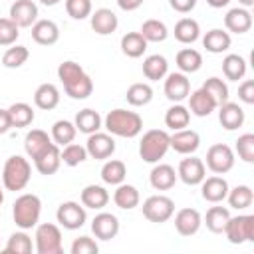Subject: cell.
Listing matches in <instances>:
<instances>
[{
    "instance_id": "74e56055",
    "label": "cell",
    "mask_w": 254,
    "mask_h": 254,
    "mask_svg": "<svg viewBox=\"0 0 254 254\" xmlns=\"http://www.w3.org/2000/svg\"><path fill=\"white\" fill-rule=\"evenodd\" d=\"M222 73L230 81H238L246 75V60L238 54H228L222 60Z\"/></svg>"
},
{
    "instance_id": "91938a15",
    "label": "cell",
    "mask_w": 254,
    "mask_h": 254,
    "mask_svg": "<svg viewBox=\"0 0 254 254\" xmlns=\"http://www.w3.org/2000/svg\"><path fill=\"white\" fill-rule=\"evenodd\" d=\"M238 4L242 8H250V6H254V0H238Z\"/></svg>"
},
{
    "instance_id": "8fae6325",
    "label": "cell",
    "mask_w": 254,
    "mask_h": 254,
    "mask_svg": "<svg viewBox=\"0 0 254 254\" xmlns=\"http://www.w3.org/2000/svg\"><path fill=\"white\" fill-rule=\"evenodd\" d=\"M85 151H87V157L91 159H97V161H103V159H109L113 153H115V141L109 133H91L87 137V143H85Z\"/></svg>"
},
{
    "instance_id": "603a6c76",
    "label": "cell",
    "mask_w": 254,
    "mask_h": 254,
    "mask_svg": "<svg viewBox=\"0 0 254 254\" xmlns=\"http://www.w3.org/2000/svg\"><path fill=\"white\" fill-rule=\"evenodd\" d=\"M218 121L226 131H234V129L242 127V123H244V109L238 103L224 101V103H220Z\"/></svg>"
},
{
    "instance_id": "5b68a950",
    "label": "cell",
    "mask_w": 254,
    "mask_h": 254,
    "mask_svg": "<svg viewBox=\"0 0 254 254\" xmlns=\"http://www.w3.org/2000/svg\"><path fill=\"white\" fill-rule=\"evenodd\" d=\"M169 133L163 129H151L141 137L139 143V155L145 163H159V159L165 157V153L171 149L169 145Z\"/></svg>"
},
{
    "instance_id": "52a82bcc",
    "label": "cell",
    "mask_w": 254,
    "mask_h": 254,
    "mask_svg": "<svg viewBox=\"0 0 254 254\" xmlns=\"http://www.w3.org/2000/svg\"><path fill=\"white\" fill-rule=\"evenodd\" d=\"M34 238H36V250H38V254H62L64 252L62 232L52 222L38 224Z\"/></svg>"
},
{
    "instance_id": "db71d44e",
    "label": "cell",
    "mask_w": 254,
    "mask_h": 254,
    "mask_svg": "<svg viewBox=\"0 0 254 254\" xmlns=\"http://www.w3.org/2000/svg\"><path fill=\"white\" fill-rule=\"evenodd\" d=\"M238 99L246 105H252L254 103V81L252 79H246L240 83L238 87Z\"/></svg>"
},
{
    "instance_id": "7c38bea8",
    "label": "cell",
    "mask_w": 254,
    "mask_h": 254,
    "mask_svg": "<svg viewBox=\"0 0 254 254\" xmlns=\"http://www.w3.org/2000/svg\"><path fill=\"white\" fill-rule=\"evenodd\" d=\"M177 177L189 185V187H194V185H200L202 179L206 177V167L202 163V159L198 157H187L179 163V169H177Z\"/></svg>"
},
{
    "instance_id": "2e32d148",
    "label": "cell",
    "mask_w": 254,
    "mask_h": 254,
    "mask_svg": "<svg viewBox=\"0 0 254 254\" xmlns=\"http://www.w3.org/2000/svg\"><path fill=\"white\" fill-rule=\"evenodd\" d=\"M202 224V216L196 208H181L175 214V228L181 236H192L198 232Z\"/></svg>"
},
{
    "instance_id": "484cf974",
    "label": "cell",
    "mask_w": 254,
    "mask_h": 254,
    "mask_svg": "<svg viewBox=\"0 0 254 254\" xmlns=\"http://www.w3.org/2000/svg\"><path fill=\"white\" fill-rule=\"evenodd\" d=\"M52 145V137L42 129H32L24 137V151L30 159H36L44 149Z\"/></svg>"
},
{
    "instance_id": "7a4b0ae2",
    "label": "cell",
    "mask_w": 254,
    "mask_h": 254,
    "mask_svg": "<svg viewBox=\"0 0 254 254\" xmlns=\"http://www.w3.org/2000/svg\"><path fill=\"white\" fill-rule=\"evenodd\" d=\"M105 129L109 131V135H117V137H125V139H133L141 133L143 129V119L139 113L135 111H127V109H111L105 115Z\"/></svg>"
},
{
    "instance_id": "5bb4252c",
    "label": "cell",
    "mask_w": 254,
    "mask_h": 254,
    "mask_svg": "<svg viewBox=\"0 0 254 254\" xmlns=\"http://www.w3.org/2000/svg\"><path fill=\"white\" fill-rule=\"evenodd\" d=\"M169 145L181 155H192L200 147V135L192 129H179L169 137Z\"/></svg>"
},
{
    "instance_id": "4316f807",
    "label": "cell",
    "mask_w": 254,
    "mask_h": 254,
    "mask_svg": "<svg viewBox=\"0 0 254 254\" xmlns=\"http://www.w3.org/2000/svg\"><path fill=\"white\" fill-rule=\"evenodd\" d=\"M34 103H36V107H40L44 111H50V109L58 107V103H60V89L54 83L38 85V89L34 91Z\"/></svg>"
},
{
    "instance_id": "7bdbcfd3",
    "label": "cell",
    "mask_w": 254,
    "mask_h": 254,
    "mask_svg": "<svg viewBox=\"0 0 254 254\" xmlns=\"http://www.w3.org/2000/svg\"><path fill=\"white\" fill-rule=\"evenodd\" d=\"M139 34H141L147 42H165L167 36H169V30H167V26H165L161 20L151 18V20H145V22H143Z\"/></svg>"
},
{
    "instance_id": "9c48e42d",
    "label": "cell",
    "mask_w": 254,
    "mask_h": 254,
    "mask_svg": "<svg viewBox=\"0 0 254 254\" xmlns=\"http://www.w3.org/2000/svg\"><path fill=\"white\" fill-rule=\"evenodd\" d=\"M206 167L214 173V175H224L234 167V151L224 145V143H216L206 151Z\"/></svg>"
},
{
    "instance_id": "30bf717a",
    "label": "cell",
    "mask_w": 254,
    "mask_h": 254,
    "mask_svg": "<svg viewBox=\"0 0 254 254\" xmlns=\"http://www.w3.org/2000/svg\"><path fill=\"white\" fill-rule=\"evenodd\" d=\"M56 218L58 222L67 228V230H77L85 224L87 220V214H85V206H81L79 202H73V200H65L58 206L56 210Z\"/></svg>"
},
{
    "instance_id": "44dd1931",
    "label": "cell",
    "mask_w": 254,
    "mask_h": 254,
    "mask_svg": "<svg viewBox=\"0 0 254 254\" xmlns=\"http://www.w3.org/2000/svg\"><path fill=\"white\" fill-rule=\"evenodd\" d=\"M224 26L228 32L234 34H246L252 28V14L248 12V8H232L226 12L224 16Z\"/></svg>"
},
{
    "instance_id": "b9f144b4",
    "label": "cell",
    "mask_w": 254,
    "mask_h": 254,
    "mask_svg": "<svg viewBox=\"0 0 254 254\" xmlns=\"http://www.w3.org/2000/svg\"><path fill=\"white\" fill-rule=\"evenodd\" d=\"M125 97H127L129 105L143 107V105H147L153 99V87L149 83H133V85H129Z\"/></svg>"
},
{
    "instance_id": "7dc6e473",
    "label": "cell",
    "mask_w": 254,
    "mask_h": 254,
    "mask_svg": "<svg viewBox=\"0 0 254 254\" xmlns=\"http://www.w3.org/2000/svg\"><path fill=\"white\" fill-rule=\"evenodd\" d=\"M4 250H6V252H14V254H30V252H32V238H30L24 230L14 232V234L8 238Z\"/></svg>"
},
{
    "instance_id": "ab89813d",
    "label": "cell",
    "mask_w": 254,
    "mask_h": 254,
    "mask_svg": "<svg viewBox=\"0 0 254 254\" xmlns=\"http://www.w3.org/2000/svg\"><path fill=\"white\" fill-rule=\"evenodd\" d=\"M226 198H228V204H230L232 208L244 210V208H250V206H252V202H254V192H252V189H250L248 185H238V187H234L232 190H228Z\"/></svg>"
},
{
    "instance_id": "3957f363",
    "label": "cell",
    "mask_w": 254,
    "mask_h": 254,
    "mask_svg": "<svg viewBox=\"0 0 254 254\" xmlns=\"http://www.w3.org/2000/svg\"><path fill=\"white\" fill-rule=\"evenodd\" d=\"M40 214H42V200H40V196L26 192V194H20L14 200L12 216H14V222H16L18 228L30 230V228L38 226Z\"/></svg>"
},
{
    "instance_id": "d4e9b609",
    "label": "cell",
    "mask_w": 254,
    "mask_h": 254,
    "mask_svg": "<svg viewBox=\"0 0 254 254\" xmlns=\"http://www.w3.org/2000/svg\"><path fill=\"white\" fill-rule=\"evenodd\" d=\"M216 101L200 87L192 93H189V111H192L196 117H206L216 109Z\"/></svg>"
},
{
    "instance_id": "11a10c76",
    "label": "cell",
    "mask_w": 254,
    "mask_h": 254,
    "mask_svg": "<svg viewBox=\"0 0 254 254\" xmlns=\"http://www.w3.org/2000/svg\"><path fill=\"white\" fill-rule=\"evenodd\" d=\"M171 8L175 12H181V14H189L194 6H196V0H169Z\"/></svg>"
},
{
    "instance_id": "6da1fadb",
    "label": "cell",
    "mask_w": 254,
    "mask_h": 254,
    "mask_svg": "<svg viewBox=\"0 0 254 254\" xmlns=\"http://www.w3.org/2000/svg\"><path fill=\"white\" fill-rule=\"evenodd\" d=\"M58 77L64 83L65 93L71 99H87L93 93V81L83 71V67L71 60L62 62L58 67Z\"/></svg>"
},
{
    "instance_id": "816d5d0a",
    "label": "cell",
    "mask_w": 254,
    "mask_h": 254,
    "mask_svg": "<svg viewBox=\"0 0 254 254\" xmlns=\"http://www.w3.org/2000/svg\"><path fill=\"white\" fill-rule=\"evenodd\" d=\"M65 12L73 20H83L91 14V0H65Z\"/></svg>"
},
{
    "instance_id": "ffe728a7",
    "label": "cell",
    "mask_w": 254,
    "mask_h": 254,
    "mask_svg": "<svg viewBox=\"0 0 254 254\" xmlns=\"http://www.w3.org/2000/svg\"><path fill=\"white\" fill-rule=\"evenodd\" d=\"M202 189H200V194H202V198L204 200H208V202H222L224 198H226V194H228V183H226V179H222V177H204L202 179Z\"/></svg>"
},
{
    "instance_id": "ba28073f",
    "label": "cell",
    "mask_w": 254,
    "mask_h": 254,
    "mask_svg": "<svg viewBox=\"0 0 254 254\" xmlns=\"http://www.w3.org/2000/svg\"><path fill=\"white\" fill-rule=\"evenodd\" d=\"M173 214H175V202L165 194H153L143 202V216L149 222L161 224L167 222Z\"/></svg>"
},
{
    "instance_id": "c3c4849f",
    "label": "cell",
    "mask_w": 254,
    "mask_h": 254,
    "mask_svg": "<svg viewBox=\"0 0 254 254\" xmlns=\"http://www.w3.org/2000/svg\"><path fill=\"white\" fill-rule=\"evenodd\" d=\"M87 159V151L83 145H77V143H67L62 151V161L67 165V167H77L81 165L83 161Z\"/></svg>"
},
{
    "instance_id": "277c9868",
    "label": "cell",
    "mask_w": 254,
    "mask_h": 254,
    "mask_svg": "<svg viewBox=\"0 0 254 254\" xmlns=\"http://www.w3.org/2000/svg\"><path fill=\"white\" fill-rule=\"evenodd\" d=\"M32 177V167L28 163V159H24L22 155H12L6 159L4 163V171H2V185L6 190H22Z\"/></svg>"
},
{
    "instance_id": "bcb514c9",
    "label": "cell",
    "mask_w": 254,
    "mask_h": 254,
    "mask_svg": "<svg viewBox=\"0 0 254 254\" xmlns=\"http://www.w3.org/2000/svg\"><path fill=\"white\" fill-rule=\"evenodd\" d=\"M202 89L216 101V105L228 101V85H226L220 77H208V79L202 83Z\"/></svg>"
},
{
    "instance_id": "f6af8a7d",
    "label": "cell",
    "mask_w": 254,
    "mask_h": 254,
    "mask_svg": "<svg viewBox=\"0 0 254 254\" xmlns=\"http://www.w3.org/2000/svg\"><path fill=\"white\" fill-rule=\"evenodd\" d=\"M28 58H30V52H28L26 46H14L12 44V48H8L2 56V65L10 67V69H16V67L24 65L28 62Z\"/></svg>"
},
{
    "instance_id": "83f0119b",
    "label": "cell",
    "mask_w": 254,
    "mask_h": 254,
    "mask_svg": "<svg viewBox=\"0 0 254 254\" xmlns=\"http://www.w3.org/2000/svg\"><path fill=\"white\" fill-rule=\"evenodd\" d=\"M107 202H109V192L99 185H87L81 190V204L85 208L101 210L103 206H107Z\"/></svg>"
},
{
    "instance_id": "e0dca14e",
    "label": "cell",
    "mask_w": 254,
    "mask_h": 254,
    "mask_svg": "<svg viewBox=\"0 0 254 254\" xmlns=\"http://www.w3.org/2000/svg\"><path fill=\"white\" fill-rule=\"evenodd\" d=\"M91 232L99 240H111V238H115L117 232H119V220H117V216L111 214V212H99V214H95V218L91 220Z\"/></svg>"
},
{
    "instance_id": "94428289",
    "label": "cell",
    "mask_w": 254,
    "mask_h": 254,
    "mask_svg": "<svg viewBox=\"0 0 254 254\" xmlns=\"http://www.w3.org/2000/svg\"><path fill=\"white\" fill-rule=\"evenodd\" d=\"M40 2H42L44 6H56V4L60 2V0H40Z\"/></svg>"
},
{
    "instance_id": "60d3db41",
    "label": "cell",
    "mask_w": 254,
    "mask_h": 254,
    "mask_svg": "<svg viewBox=\"0 0 254 254\" xmlns=\"http://www.w3.org/2000/svg\"><path fill=\"white\" fill-rule=\"evenodd\" d=\"M228 218H230L228 208H224V206H210V208L206 210L204 224H206V228H208L210 232L220 234V232H224V226H226Z\"/></svg>"
},
{
    "instance_id": "1f68e13d",
    "label": "cell",
    "mask_w": 254,
    "mask_h": 254,
    "mask_svg": "<svg viewBox=\"0 0 254 254\" xmlns=\"http://www.w3.org/2000/svg\"><path fill=\"white\" fill-rule=\"evenodd\" d=\"M200 36V26L196 20L192 18H181L177 24H175V38L181 42V44H192L196 42Z\"/></svg>"
},
{
    "instance_id": "ee69618b",
    "label": "cell",
    "mask_w": 254,
    "mask_h": 254,
    "mask_svg": "<svg viewBox=\"0 0 254 254\" xmlns=\"http://www.w3.org/2000/svg\"><path fill=\"white\" fill-rule=\"evenodd\" d=\"M8 115L12 121V127H28L34 121V109L28 103H14L8 107Z\"/></svg>"
},
{
    "instance_id": "ac0fdd59",
    "label": "cell",
    "mask_w": 254,
    "mask_h": 254,
    "mask_svg": "<svg viewBox=\"0 0 254 254\" xmlns=\"http://www.w3.org/2000/svg\"><path fill=\"white\" fill-rule=\"evenodd\" d=\"M89 18H91L89 22H91L93 32L99 34V36H109V34H113V32L117 30V26H119V20H117L115 12L109 10V8H97L95 12L89 14Z\"/></svg>"
},
{
    "instance_id": "836d02e7",
    "label": "cell",
    "mask_w": 254,
    "mask_h": 254,
    "mask_svg": "<svg viewBox=\"0 0 254 254\" xmlns=\"http://www.w3.org/2000/svg\"><path fill=\"white\" fill-rule=\"evenodd\" d=\"M73 123H75L77 131H81L85 135H91V133L101 129V115L95 109H81V111H77Z\"/></svg>"
},
{
    "instance_id": "f1b7e54d",
    "label": "cell",
    "mask_w": 254,
    "mask_h": 254,
    "mask_svg": "<svg viewBox=\"0 0 254 254\" xmlns=\"http://www.w3.org/2000/svg\"><path fill=\"white\" fill-rule=\"evenodd\" d=\"M230 42H232L230 40V34L224 32V30H220V28H214V30L206 32L204 38H202V46L210 54H222V52H226L230 48Z\"/></svg>"
},
{
    "instance_id": "f5cc1de1",
    "label": "cell",
    "mask_w": 254,
    "mask_h": 254,
    "mask_svg": "<svg viewBox=\"0 0 254 254\" xmlns=\"http://www.w3.org/2000/svg\"><path fill=\"white\" fill-rule=\"evenodd\" d=\"M71 254H97L99 252V246L93 238L89 236H79L71 242V248H69Z\"/></svg>"
},
{
    "instance_id": "6125c7cd",
    "label": "cell",
    "mask_w": 254,
    "mask_h": 254,
    "mask_svg": "<svg viewBox=\"0 0 254 254\" xmlns=\"http://www.w3.org/2000/svg\"><path fill=\"white\" fill-rule=\"evenodd\" d=\"M4 202V190H2V187H0V204Z\"/></svg>"
},
{
    "instance_id": "680465c9",
    "label": "cell",
    "mask_w": 254,
    "mask_h": 254,
    "mask_svg": "<svg viewBox=\"0 0 254 254\" xmlns=\"http://www.w3.org/2000/svg\"><path fill=\"white\" fill-rule=\"evenodd\" d=\"M228 2L230 0H206V4L212 8H224V6H228Z\"/></svg>"
},
{
    "instance_id": "4fadbf2b",
    "label": "cell",
    "mask_w": 254,
    "mask_h": 254,
    "mask_svg": "<svg viewBox=\"0 0 254 254\" xmlns=\"http://www.w3.org/2000/svg\"><path fill=\"white\" fill-rule=\"evenodd\" d=\"M10 20L18 28H32L38 20V6L32 0H16L10 6Z\"/></svg>"
},
{
    "instance_id": "9f6ffc18",
    "label": "cell",
    "mask_w": 254,
    "mask_h": 254,
    "mask_svg": "<svg viewBox=\"0 0 254 254\" xmlns=\"http://www.w3.org/2000/svg\"><path fill=\"white\" fill-rule=\"evenodd\" d=\"M10 129H12V121H10L8 109H0V135L8 133Z\"/></svg>"
},
{
    "instance_id": "4dcf8cb0",
    "label": "cell",
    "mask_w": 254,
    "mask_h": 254,
    "mask_svg": "<svg viewBox=\"0 0 254 254\" xmlns=\"http://www.w3.org/2000/svg\"><path fill=\"white\" fill-rule=\"evenodd\" d=\"M139 200H141L139 190H137L133 185H125V183L117 185V189H115V192H113V202H115L119 208L131 210V208H135V206L139 204Z\"/></svg>"
},
{
    "instance_id": "f907efd6",
    "label": "cell",
    "mask_w": 254,
    "mask_h": 254,
    "mask_svg": "<svg viewBox=\"0 0 254 254\" xmlns=\"http://www.w3.org/2000/svg\"><path fill=\"white\" fill-rule=\"evenodd\" d=\"M18 36H20V28L10 18H0V46L16 44Z\"/></svg>"
},
{
    "instance_id": "f35d334b",
    "label": "cell",
    "mask_w": 254,
    "mask_h": 254,
    "mask_svg": "<svg viewBox=\"0 0 254 254\" xmlns=\"http://www.w3.org/2000/svg\"><path fill=\"white\" fill-rule=\"evenodd\" d=\"M75 123L67 121V119H60L52 125V141L58 145V147H65L67 143H71L75 139Z\"/></svg>"
},
{
    "instance_id": "f546056e",
    "label": "cell",
    "mask_w": 254,
    "mask_h": 254,
    "mask_svg": "<svg viewBox=\"0 0 254 254\" xmlns=\"http://www.w3.org/2000/svg\"><path fill=\"white\" fill-rule=\"evenodd\" d=\"M169 71V64H167V58L165 56H159V54H153V56H147L145 62H143V73L147 79L151 81H159L167 75Z\"/></svg>"
},
{
    "instance_id": "e575fe53",
    "label": "cell",
    "mask_w": 254,
    "mask_h": 254,
    "mask_svg": "<svg viewBox=\"0 0 254 254\" xmlns=\"http://www.w3.org/2000/svg\"><path fill=\"white\" fill-rule=\"evenodd\" d=\"M127 177V167L119 159H109L101 167V179L105 185H121Z\"/></svg>"
},
{
    "instance_id": "7402d4cb",
    "label": "cell",
    "mask_w": 254,
    "mask_h": 254,
    "mask_svg": "<svg viewBox=\"0 0 254 254\" xmlns=\"http://www.w3.org/2000/svg\"><path fill=\"white\" fill-rule=\"evenodd\" d=\"M32 40L40 46H52L60 40V28L52 20H36L32 26Z\"/></svg>"
},
{
    "instance_id": "d6a6232c",
    "label": "cell",
    "mask_w": 254,
    "mask_h": 254,
    "mask_svg": "<svg viewBox=\"0 0 254 254\" xmlns=\"http://www.w3.org/2000/svg\"><path fill=\"white\" fill-rule=\"evenodd\" d=\"M189 121H190V111H189V107H185L181 103L171 105L167 109V113H165V125L169 129H173V131L189 127Z\"/></svg>"
},
{
    "instance_id": "d6986e66",
    "label": "cell",
    "mask_w": 254,
    "mask_h": 254,
    "mask_svg": "<svg viewBox=\"0 0 254 254\" xmlns=\"http://www.w3.org/2000/svg\"><path fill=\"white\" fill-rule=\"evenodd\" d=\"M34 165L38 169L40 175H54L60 165H62V151L56 143H52L48 149H44L36 159H34Z\"/></svg>"
},
{
    "instance_id": "8d00e7d4",
    "label": "cell",
    "mask_w": 254,
    "mask_h": 254,
    "mask_svg": "<svg viewBox=\"0 0 254 254\" xmlns=\"http://www.w3.org/2000/svg\"><path fill=\"white\" fill-rule=\"evenodd\" d=\"M177 67L183 73H194L202 67V56L200 52L192 50V48H185L177 54Z\"/></svg>"
},
{
    "instance_id": "8992f818",
    "label": "cell",
    "mask_w": 254,
    "mask_h": 254,
    "mask_svg": "<svg viewBox=\"0 0 254 254\" xmlns=\"http://www.w3.org/2000/svg\"><path fill=\"white\" fill-rule=\"evenodd\" d=\"M224 234H226L230 244L252 242L254 240V216L252 214L230 216L226 226H224Z\"/></svg>"
},
{
    "instance_id": "cb8c5ba5",
    "label": "cell",
    "mask_w": 254,
    "mask_h": 254,
    "mask_svg": "<svg viewBox=\"0 0 254 254\" xmlns=\"http://www.w3.org/2000/svg\"><path fill=\"white\" fill-rule=\"evenodd\" d=\"M177 179L179 177H177L175 169L171 165H165V163L163 165H155L151 175H149V183H151V187L155 190H169V189H173Z\"/></svg>"
},
{
    "instance_id": "681fc988",
    "label": "cell",
    "mask_w": 254,
    "mask_h": 254,
    "mask_svg": "<svg viewBox=\"0 0 254 254\" xmlns=\"http://www.w3.org/2000/svg\"><path fill=\"white\" fill-rule=\"evenodd\" d=\"M236 153L244 163H254V135L244 133L236 141Z\"/></svg>"
},
{
    "instance_id": "6f0895ef",
    "label": "cell",
    "mask_w": 254,
    "mask_h": 254,
    "mask_svg": "<svg viewBox=\"0 0 254 254\" xmlns=\"http://www.w3.org/2000/svg\"><path fill=\"white\" fill-rule=\"evenodd\" d=\"M143 2H145V0H117V6H119L121 10H125V12H133V10H137Z\"/></svg>"
},
{
    "instance_id": "9a60e30c",
    "label": "cell",
    "mask_w": 254,
    "mask_h": 254,
    "mask_svg": "<svg viewBox=\"0 0 254 254\" xmlns=\"http://www.w3.org/2000/svg\"><path fill=\"white\" fill-rule=\"evenodd\" d=\"M189 93H190V81L183 71L167 75V79H165V95H167V99H171L175 103H181L183 99L189 97Z\"/></svg>"
},
{
    "instance_id": "d590c367",
    "label": "cell",
    "mask_w": 254,
    "mask_h": 254,
    "mask_svg": "<svg viewBox=\"0 0 254 254\" xmlns=\"http://www.w3.org/2000/svg\"><path fill=\"white\" fill-rule=\"evenodd\" d=\"M147 50V40L139 32H127L121 38V52L127 58H141Z\"/></svg>"
}]
</instances>
